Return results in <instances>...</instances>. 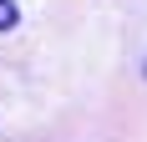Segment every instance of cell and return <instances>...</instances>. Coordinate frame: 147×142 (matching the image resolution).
Wrapping results in <instances>:
<instances>
[{"label":"cell","mask_w":147,"mask_h":142,"mask_svg":"<svg viewBox=\"0 0 147 142\" xmlns=\"http://www.w3.org/2000/svg\"><path fill=\"white\" fill-rule=\"evenodd\" d=\"M15 20H20V10H15V0H0V30H10Z\"/></svg>","instance_id":"obj_1"}]
</instances>
